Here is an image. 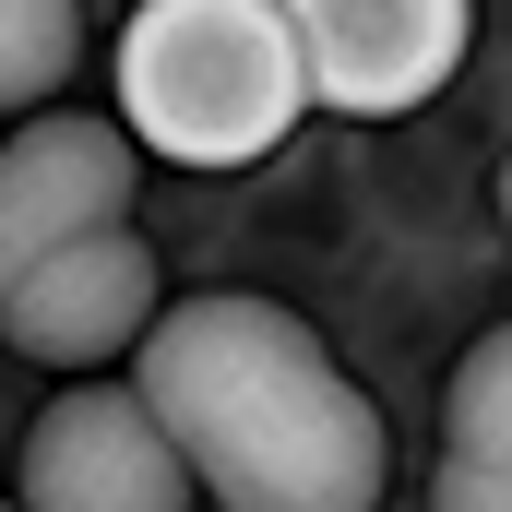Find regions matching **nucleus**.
I'll use <instances>...</instances> for the list:
<instances>
[{
  "label": "nucleus",
  "mask_w": 512,
  "mask_h": 512,
  "mask_svg": "<svg viewBox=\"0 0 512 512\" xmlns=\"http://www.w3.org/2000/svg\"><path fill=\"white\" fill-rule=\"evenodd\" d=\"M96 227H131V143L108 131V108H36L0 143V298L24 286V262Z\"/></svg>",
  "instance_id": "5"
},
{
  "label": "nucleus",
  "mask_w": 512,
  "mask_h": 512,
  "mask_svg": "<svg viewBox=\"0 0 512 512\" xmlns=\"http://www.w3.org/2000/svg\"><path fill=\"white\" fill-rule=\"evenodd\" d=\"M12 512H191V477L155 441V417L131 405V382H72L24 429Z\"/></svg>",
  "instance_id": "4"
},
{
  "label": "nucleus",
  "mask_w": 512,
  "mask_h": 512,
  "mask_svg": "<svg viewBox=\"0 0 512 512\" xmlns=\"http://www.w3.org/2000/svg\"><path fill=\"white\" fill-rule=\"evenodd\" d=\"M131 405L179 453L191 501L227 512H382L393 489V429L346 382V358L239 286L167 298L155 334L131 346Z\"/></svg>",
  "instance_id": "1"
},
{
  "label": "nucleus",
  "mask_w": 512,
  "mask_h": 512,
  "mask_svg": "<svg viewBox=\"0 0 512 512\" xmlns=\"http://www.w3.org/2000/svg\"><path fill=\"white\" fill-rule=\"evenodd\" d=\"M108 84H120L108 131L167 167H262L310 120L274 0H143L108 48Z\"/></svg>",
  "instance_id": "2"
},
{
  "label": "nucleus",
  "mask_w": 512,
  "mask_h": 512,
  "mask_svg": "<svg viewBox=\"0 0 512 512\" xmlns=\"http://www.w3.org/2000/svg\"><path fill=\"white\" fill-rule=\"evenodd\" d=\"M286 48H298V108L405 120V108H429L465 72L477 12L465 0H298L286 12Z\"/></svg>",
  "instance_id": "3"
},
{
  "label": "nucleus",
  "mask_w": 512,
  "mask_h": 512,
  "mask_svg": "<svg viewBox=\"0 0 512 512\" xmlns=\"http://www.w3.org/2000/svg\"><path fill=\"white\" fill-rule=\"evenodd\" d=\"M72 60H84V12L72 0H0V108L12 120H36L72 84Z\"/></svg>",
  "instance_id": "8"
},
{
  "label": "nucleus",
  "mask_w": 512,
  "mask_h": 512,
  "mask_svg": "<svg viewBox=\"0 0 512 512\" xmlns=\"http://www.w3.org/2000/svg\"><path fill=\"white\" fill-rule=\"evenodd\" d=\"M0 512H12V501H0Z\"/></svg>",
  "instance_id": "9"
},
{
  "label": "nucleus",
  "mask_w": 512,
  "mask_h": 512,
  "mask_svg": "<svg viewBox=\"0 0 512 512\" xmlns=\"http://www.w3.org/2000/svg\"><path fill=\"white\" fill-rule=\"evenodd\" d=\"M429 512H512V334H477L465 370H453Z\"/></svg>",
  "instance_id": "7"
},
{
  "label": "nucleus",
  "mask_w": 512,
  "mask_h": 512,
  "mask_svg": "<svg viewBox=\"0 0 512 512\" xmlns=\"http://www.w3.org/2000/svg\"><path fill=\"white\" fill-rule=\"evenodd\" d=\"M155 310H167L155 251H143L131 227H96V239H72V251L24 262V286L0 298V346L36 358V370H108V358H131V346L155 334Z\"/></svg>",
  "instance_id": "6"
}]
</instances>
